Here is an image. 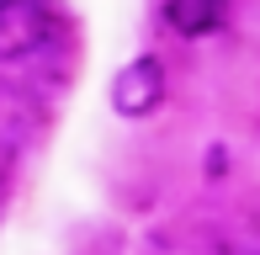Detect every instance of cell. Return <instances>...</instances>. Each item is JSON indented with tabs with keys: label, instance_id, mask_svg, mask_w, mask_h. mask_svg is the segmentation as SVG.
<instances>
[{
	"label": "cell",
	"instance_id": "cell-4",
	"mask_svg": "<svg viewBox=\"0 0 260 255\" xmlns=\"http://www.w3.org/2000/svg\"><path fill=\"white\" fill-rule=\"evenodd\" d=\"M6 202H11V181L0 176V218H6Z\"/></svg>",
	"mask_w": 260,
	"mask_h": 255
},
{
	"label": "cell",
	"instance_id": "cell-1",
	"mask_svg": "<svg viewBox=\"0 0 260 255\" xmlns=\"http://www.w3.org/2000/svg\"><path fill=\"white\" fill-rule=\"evenodd\" d=\"M53 38L48 0H0V64H21Z\"/></svg>",
	"mask_w": 260,
	"mask_h": 255
},
{
	"label": "cell",
	"instance_id": "cell-2",
	"mask_svg": "<svg viewBox=\"0 0 260 255\" xmlns=\"http://www.w3.org/2000/svg\"><path fill=\"white\" fill-rule=\"evenodd\" d=\"M165 101V64L159 59H133L117 69L112 80V107L122 112V117H144V112H154Z\"/></svg>",
	"mask_w": 260,
	"mask_h": 255
},
{
	"label": "cell",
	"instance_id": "cell-3",
	"mask_svg": "<svg viewBox=\"0 0 260 255\" xmlns=\"http://www.w3.org/2000/svg\"><path fill=\"white\" fill-rule=\"evenodd\" d=\"M165 21L181 38H207L229 21V0H165Z\"/></svg>",
	"mask_w": 260,
	"mask_h": 255
}]
</instances>
